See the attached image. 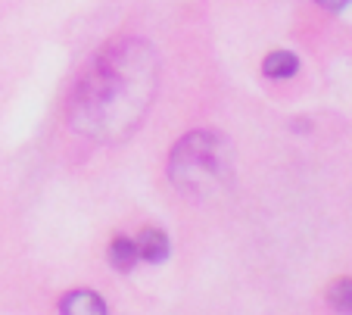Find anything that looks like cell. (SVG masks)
<instances>
[{"label":"cell","mask_w":352,"mask_h":315,"mask_svg":"<svg viewBox=\"0 0 352 315\" xmlns=\"http://www.w3.org/2000/svg\"><path fill=\"white\" fill-rule=\"evenodd\" d=\"M168 178L187 200H212L234 182V147L219 131H190L172 147Z\"/></svg>","instance_id":"2"},{"label":"cell","mask_w":352,"mask_h":315,"mask_svg":"<svg viewBox=\"0 0 352 315\" xmlns=\"http://www.w3.org/2000/svg\"><path fill=\"white\" fill-rule=\"evenodd\" d=\"M60 315H107V303L94 290H69L60 300Z\"/></svg>","instance_id":"3"},{"label":"cell","mask_w":352,"mask_h":315,"mask_svg":"<svg viewBox=\"0 0 352 315\" xmlns=\"http://www.w3.org/2000/svg\"><path fill=\"white\" fill-rule=\"evenodd\" d=\"M107 259L116 272H131V268L140 262L138 243H134L131 237H113V241H109V250H107Z\"/></svg>","instance_id":"5"},{"label":"cell","mask_w":352,"mask_h":315,"mask_svg":"<svg viewBox=\"0 0 352 315\" xmlns=\"http://www.w3.org/2000/svg\"><path fill=\"white\" fill-rule=\"evenodd\" d=\"M327 303H331L333 312H340V315H352V281H349V278L337 281L331 290H327Z\"/></svg>","instance_id":"7"},{"label":"cell","mask_w":352,"mask_h":315,"mask_svg":"<svg viewBox=\"0 0 352 315\" xmlns=\"http://www.w3.org/2000/svg\"><path fill=\"white\" fill-rule=\"evenodd\" d=\"M318 7H324V10H331V13H340V10H346L352 3V0H315Z\"/></svg>","instance_id":"8"},{"label":"cell","mask_w":352,"mask_h":315,"mask_svg":"<svg viewBox=\"0 0 352 315\" xmlns=\"http://www.w3.org/2000/svg\"><path fill=\"white\" fill-rule=\"evenodd\" d=\"M160 87V54L144 38H119L100 50L69 94L72 131L97 144L128 141L153 109Z\"/></svg>","instance_id":"1"},{"label":"cell","mask_w":352,"mask_h":315,"mask_svg":"<svg viewBox=\"0 0 352 315\" xmlns=\"http://www.w3.org/2000/svg\"><path fill=\"white\" fill-rule=\"evenodd\" d=\"M134 243H138L140 259L153 262V265L166 262L168 253H172V241H168V235H166L162 228H146V231H140V237H138Z\"/></svg>","instance_id":"4"},{"label":"cell","mask_w":352,"mask_h":315,"mask_svg":"<svg viewBox=\"0 0 352 315\" xmlns=\"http://www.w3.org/2000/svg\"><path fill=\"white\" fill-rule=\"evenodd\" d=\"M299 72V56L293 50H272L262 60V75L265 78H293Z\"/></svg>","instance_id":"6"}]
</instances>
